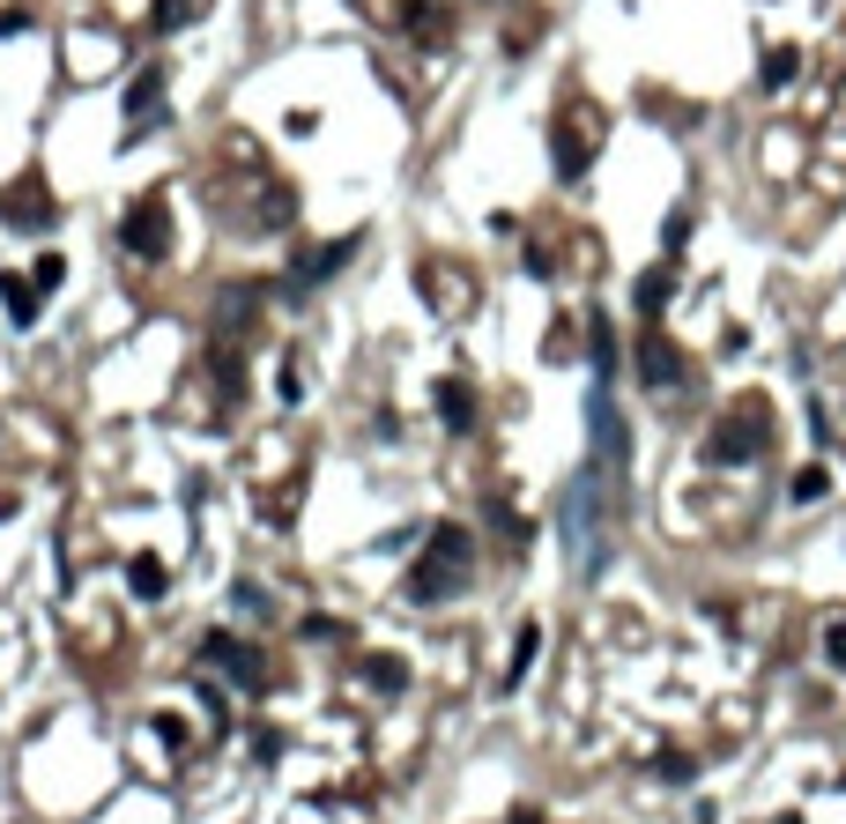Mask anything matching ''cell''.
<instances>
[{
	"mask_svg": "<svg viewBox=\"0 0 846 824\" xmlns=\"http://www.w3.org/2000/svg\"><path fill=\"white\" fill-rule=\"evenodd\" d=\"M468 573H475V535L468 527H431V549H423V565L409 573V601H446V595H461L468 587Z\"/></svg>",
	"mask_w": 846,
	"mask_h": 824,
	"instance_id": "obj_1",
	"label": "cell"
},
{
	"mask_svg": "<svg viewBox=\"0 0 846 824\" xmlns=\"http://www.w3.org/2000/svg\"><path fill=\"white\" fill-rule=\"evenodd\" d=\"M120 246L134 253V260H164L172 253V200H134L126 208V224H120Z\"/></svg>",
	"mask_w": 846,
	"mask_h": 824,
	"instance_id": "obj_2",
	"label": "cell"
},
{
	"mask_svg": "<svg viewBox=\"0 0 846 824\" xmlns=\"http://www.w3.org/2000/svg\"><path fill=\"white\" fill-rule=\"evenodd\" d=\"M52 216H60V208H52V194L38 178H16V186L0 194V224L8 230H52Z\"/></svg>",
	"mask_w": 846,
	"mask_h": 824,
	"instance_id": "obj_3",
	"label": "cell"
},
{
	"mask_svg": "<svg viewBox=\"0 0 846 824\" xmlns=\"http://www.w3.org/2000/svg\"><path fill=\"white\" fill-rule=\"evenodd\" d=\"M200 653H208V661H224V676H238V683H268V669H260V647L230 639V631H208V639H200Z\"/></svg>",
	"mask_w": 846,
	"mask_h": 824,
	"instance_id": "obj_4",
	"label": "cell"
},
{
	"mask_svg": "<svg viewBox=\"0 0 846 824\" xmlns=\"http://www.w3.org/2000/svg\"><path fill=\"white\" fill-rule=\"evenodd\" d=\"M156 112H164V68H142V75H134V90H126V120H134V134H142Z\"/></svg>",
	"mask_w": 846,
	"mask_h": 824,
	"instance_id": "obj_5",
	"label": "cell"
},
{
	"mask_svg": "<svg viewBox=\"0 0 846 824\" xmlns=\"http://www.w3.org/2000/svg\"><path fill=\"white\" fill-rule=\"evenodd\" d=\"M349 253H357V238H334V246H320V253L298 268V282H327L334 268H349Z\"/></svg>",
	"mask_w": 846,
	"mask_h": 824,
	"instance_id": "obj_6",
	"label": "cell"
},
{
	"mask_svg": "<svg viewBox=\"0 0 846 824\" xmlns=\"http://www.w3.org/2000/svg\"><path fill=\"white\" fill-rule=\"evenodd\" d=\"M439 416H446L453 431H468V424H475V394L461 387V379H446V387H439Z\"/></svg>",
	"mask_w": 846,
	"mask_h": 824,
	"instance_id": "obj_7",
	"label": "cell"
},
{
	"mask_svg": "<svg viewBox=\"0 0 846 824\" xmlns=\"http://www.w3.org/2000/svg\"><path fill=\"white\" fill-rule=\"evenodd\" d=\"M0 298H8V320H16V327H38V290H30V282L0 275Z\"/></svg>",
	"mask_w": 846,
	"mask_h": 824,
	"instance_id": "obj_8",
	"label": "cell"
},
{
	"mask_svg": "<svg viewBox=\"0 0 846 824\" xmlns=\"http://www.w3.org/2000/svg\"><path fill=\"white\" fill-rule=\"evenodd\" d=\"M639 364H647V379H653V387H669V372H675V357H669V342H661V334H647Z\"/></svg>",
	"mask_w": 846,
	"mask_h": 824,
	"instance_id": "obj_9",
	"label": "cell"
},
{
	"mask_svg": "<svg viewBox=\"0 0 846 824\" xmlns=\"http://www.w3.org/2000/svg\"><path fill=\"white\" fill-rule=\"evenodd\" d=\"M669 282H675V268H653V275H639V312H661Z\"/></svg>",
	"mask_w": 846,
	"mask_h": 824,
	"instance_id": "obj_10",
	"label": "cell"
},
{
	"mask_svg": "<svg viewBox=\"0 0 846 824\" xmlns=\"http://www.w3.org/2000/svg\"><path fill=\"white\" fill-rule=\"evenodd\" d=\"M126 579H134V595H142V601L164 595V565H156V557H134V573H126Z\"/></svg>",
	"mask_w": 846,
	"mask_h": 824,
	"instance_id": "obj_11",
	"label": "cell"
},
{
	"mask_svg": "<svg viewBox=\"0 0 846 824\" xmlns=\"http://www.w3.org/2000/svg\"><path fill=\"white\" fill-rule=\"evenodd\" d=\"M824 498V468H802L795 475V505H817Z\"/></svg>",
	"mask_w": 846,
	"mask_h": 824,
	"instance_id": "obj_12",
	"label": "cell"
},
{
	"mask_svg": "<svg viewBox=\"0 0 846 824\" xmlns=\"http://www.w3.org/2000/svg\"><path fill=\"white\" fill-rule=\"evenodd\" d=\"M60 282H68V260L45 253V260H38V290H60Z\"/></svg>",
	"mask_w": 846,
	"mask_h": 824,
	"instance_id": "obj_13",
	"label": "cell"
},
{
	"mask_svg": "<svg viewBox=\"0 0 846 824\" xmlns=\"http://www.w3.org/2000/svg\"><path fill=\"white\" fill-rule=\"evenodd\" d=\"M832 653H846V625H839V631H832Z\"/></svg>",
	"mask_w": 846,
	"mask_h": 824,
	"instance_id": "obj_14",
	"label": "cell"
},
{
	"mask_svg": "<svg viewBox=\"0 0 846 824\" xmlns=\"http://www.w3.org/2000/svg\"><path fill=\"white\" fill-rule=\"evenodd\" d=\"M0 30H23V16H0Z\"/></svg>",
	"mask_w": 846,
	"mask_h": 824,
	"instance_id": "obj_15",
	"label": "cell"
},
{
	"mask_svg": "<svg viewBox=\"0 0 846 824\" xmlns=\"http://www.w3.org/2000/svg\"><path fill=\"white\" fill-rule=\"evenodd\" d=\"M513 824H543V817H535V810H520V817H513Z\"/></svg>",
	"mask_w": 846,
	"mask_h": 824,
	"instance_id": "obj_16",
	"label": "cell"
}]
</instances>
